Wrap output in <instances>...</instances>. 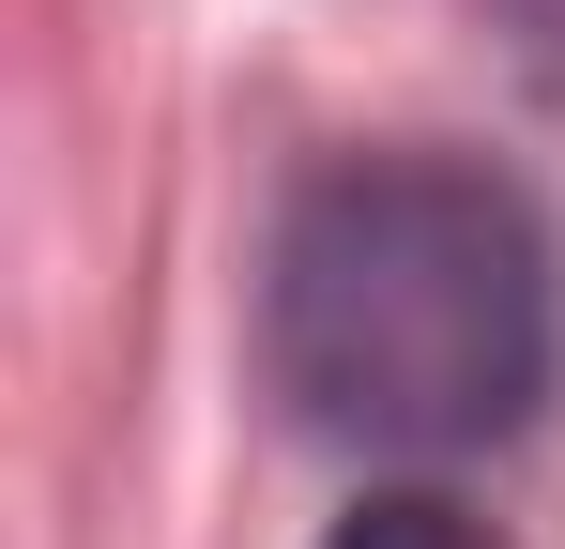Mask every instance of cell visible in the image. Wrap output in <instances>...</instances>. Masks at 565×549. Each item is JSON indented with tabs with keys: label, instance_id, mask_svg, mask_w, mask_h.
<instances>
[{
	"label": "cell",
	"instance_id": "2",
	"mask_svg": "<svg viewBox=\"0 0 565 549\" xmlns=\"http://www.w3.org/2000/svg\"><path fill=\"white\" fill-rule=\"evenodd\" d=\"M321 549H504V535H489L473 504H444V488H367Z\"/></svg>",
	"mask_w": 565,
	"mask_h": 549
},
{
	"label": "cell",
	"instance_id": "1",
	"mask_svg": "<svg viewBox=\"0 0 565 549\" xmlns=\"http://www.w3.org/2000/svg\"><path fill=\"white\" fill-rule=\"evenodd\" d=\"M260 366L352 458L520 443L565 366V260L473 153H337L260 245Z\"/></svg>",
	"mask_w": 565,
	"mask_h": 549
}]
</instances>
